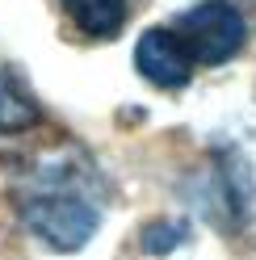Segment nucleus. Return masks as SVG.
I'll return each mask as SVG.
<instances>
[{
	"mask_svg": "<svg viewBox=\"0 0 256 260\" xmlns=\"http://www.w3.org/2000/svg\"><path fill=\"white\" fill-rule=\"evenodd\" d=\"M21 218L55 252L84 248L92 239V231H97V210L72 185H38L34 193H25L21 198Z\"/></svg>",
	"mask_w": 256,
	"mask_h": 260,
	"instance_id": "1",
	"label": "nucleus"
},
{
	"mask_svg": "<svg viewBox=\"0 0 256 260\" xmlns=\"http://www.w3.org/2000/svg\"><path fill=\"white\" fill-rule=\"evenodd\" d=\"M172 29L181 34V42L189 46V55L198 63H227L239 55V46L248 38L244 13L231 0H202L185 17H177Z\"/></svg>",
	"mask_w": 256,
	"mask_h": 260,
	"instance_id": "2",
	"label": "nucleus"
},
{
	"mask_svg": "<svg viewBox=\"0 0 256 260\" xmlns=\"http://www.w3.org/2000/svg\"><path fill=\"white\" fill-rule=\"evenodd\" d=\"M135 68H139V76H147L155 88H181L189 80V72H194V55H189V46L181 42L177 29L155 25L135 46Z\"/></svg>",
	"mask_w": 256,
	"mask_h": 260,
	"instance_id": "3",
	"label": "nucleus"
},
{
	"mask_svg": "<svg viewBox=\"0 0 256 260\" xmlns=\"http://www.w3.org/2000/svg\"><path fill=\"white\" fill-rule=\"evenodd\" d=\"M59 5L68 21L88 38H114L131 13V0H59Z\"/></svg>",
	"mask_w": 256,
	"mask_h": 260,
	"instance_id": "4",
	"label": "nucleus"
},
{
	"mask_svg": "<svg viewBox=\"0 0 256 260\" xmlns=\"http://www.w3.org/2000/svg\"><path fill=\"white\" fill-rule=\"evenodd\" d=\"M38 118H42V109L34 105V96H29L9 72H0V135L29 130V126H38Z\"/></svg>",
	"mask_w": 256,
	"mask_h": 260,
	"instance_id": "5",
	"label": "nucleus"
},
{
	"mask_svg": "<svg viewBox=\"0 0 256 260\" xmlns=\"http://www.w3.org/2000/svg\"><path fill=\"white\" fill-rule=\"evenodd\" d=\"M177 239H185V226L181 222H155V226L143 231V248H147V252H168Z\"/></svg>",
	"mask_w": 256,
	"mask_h": 260,
	"instance_id": "6",
	"label": "nucleus"
}]
</instances>
